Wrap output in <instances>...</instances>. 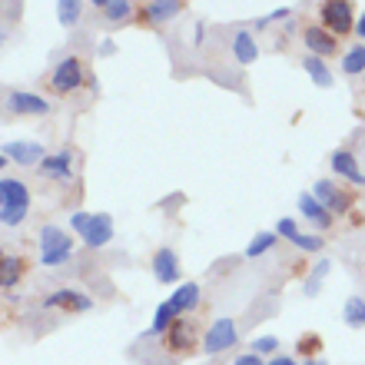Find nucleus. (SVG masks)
I'll list each match as a JSON object with an SVG mask.
<instances>
[{"mask_svg": "<svg viewBox=\"0 0 365 365\" xmlns=\"http://www.w3.org/2000/svg\"><path fill=\"white\" fill-rule=\"evenodd\" d=\"M37 246H40V262L47 269H57L73 256V240L60 226H43L37 236Z\"/></svg>", "mask_w": 365, "mask_h": 365, "instance_id": "nucleus-1", "label": "nucleus"}, {"mask_svg": "<svg viewBox=\"0 0 365 365\" xmlns=\"http://www.w3.org/2000/svg\"><path fill=\"white\" fill-rule=\"evenodd\" d=\"M322 24L332 37H346L349 30H356V14H352V4L349 0H322V10H319Z\"/></svg>", "mask_w": 365, "mask_h": 365, "instance_id": "nucleus-2", "label": "nucleus"}, {"mask_svg": "<svg viewBox=\"0 0 365 365\" xmlns=\"http://www.w3.org/2000/svg\"><path fill=\"white\" fill-rule=\"evenodd\" d=\"M196 346H202L196 339V322L192 319H176L173 326L166 329V352L170 356H190Z\"/></svg>", "mask_w": 365, "mask_h": 365, "instance_id": "nucleus-3", "label": "nucleus"}, {"mask_svg": "<svg viewBox=\"0 0 365 365\" xmlns=\"http://www.w3.org/2000/svg\"><path fill=\"white\" fill-rule=\"evenodd\" d=\"M236 339H240L236 336V322L232 319H216L202 336V356H220V352L236 346Z\"/></svg>", "mask_w": 365, "mask_h": 365, "instance_id": "nucleus-4", "label": "nucleus"}, {"mask_svg": "<svg viewBox=\"0 0 365 365\" xmlns=\"http://www.w3.org/2000/svg\"><path fill=\"white\" fill-rule=\"evenodd\" d=\"M83 83V63L77 57H63L53 67V77H50V87L53 93H73V90Z\"/></svg>", "mask_w": 365, "mask_h": 365, "instance_id": "nucleus-5", "label": "nucleus"}, {"mask_svg": "<svg viewBox=\"0 0 365 365\" xmlns=\"http://www.w3.org/2000/svg\"><path fill=\"white\" fill-rule=\"evenodd\" d=\"M312 196H316V200L322 202L329 212H336V216H339V212H349L352 206H356V196H352V192H346V190H339L332 180H319Z\"/></svg>", "mask_w": 365, "mask_h": 365, "instance_id": "nucleus-6", "label": "nucleus"}, {"mask_svg": "<svg viewBox=\"0 0 365 365\" xmlns=\"http://www.w3.org/2000/svg\"><path fill=\"white\" fill-rule=\"evenodd\" d=\"M7 110L17 116H47L50 103L40 93H30V90H14L7 96Z\"/></svg>", "mask_w": 365, "mask_h": 365, "instance_id": "nucleus-7", "label": "nucleus"}, {"mask_svg": "<svg viewBox=\"0 0 365 365\" xmlns=\"http://www.w3.org/2000/svg\"><path fill=\"white\" fill-rule=\"evenodd\" d=\"M302 40H306V47L312 57H336L339 53V37H332L326 27H306V34H302Z\"/></svg>", "mask_w": 365, "mask_h": 365, "instance_id": "nucleus-8", "label": "nucleus"}, {"mask_svg": "<svg viewBox=\"0 0 365 365\" xmlns=\"http://www.w3.org/2000/svg\"><path fill=\"white\" fill-rule=\"evenodd\" d=\"M4 156L14 160L17 166H34V163H43V146L34 143V140H17V143L4 146Z\"/></svg>", "mask_w": 365, "mask_h": 365, "instance_id": "nucleus-9", "label": "nucleus"}, {"mask_svg": "<svg viewBox=\"0 0 365 365\" xmlns=\"http://www.w3.org/2000/svg\"><path fill=\"white\" fill-rule=\"evenodd\" d=\"M47 309H67V312H87L93 309L90 296L77 292V289H57V292H50L47 296Z\"/></svg>", "mask_w": 365, "mask_h": 365, "instance_id": "nucleus-10", "label": "nucleus"}, {"mask_svg": "<svg viewBox=\"0 0 365 365\" xmlns=\"http://www.w3.org/2000/svg\"><path fill=\"white\" fill-rule=\"evenodd\" d=\"M329 166H332V173L342 176V180L356 182V186H365V176H362V170H359L352 150H336V153L329 156Z\"/></svg>", "mask_w": 365, "mask_h": 365, "instance_id": "nucleus-11", "label": "nucleus"}, {"mask_svg": "<svg viewBox=\"0 0 365 365\" xmlns=\"http://www.w3.org/2000/svg\"><path fill=\"white\" fill-rule=\"evenodd\" d=\"M110 240H113V220H110L106 212H93L90 226L83 230V242H87L90 250H100V246H106Z\"/></svg>", "mask_w": 365, "mask_h": 365, "instance_id": "nucleus-12", "label": "nucleus"}, {"mask_svg": "<svg viewBox=\"0 0 365 365\" xmlns=\"http://www.w3.org/2000/svg\"><path fill=\"white\" fill-rule=\"evenodd\" d=\"M299 212H302V220H309L316 230H329V226H332V212H329L316 196H309V192L299 196Z\"/></svg>", "mask_w": 365, "mask_h": 365, "instance_id": "nucleus-13", "label": "nucleus"}, {"mask_svg": "<svg viewBox=\"0 0 365 365\" xmlns=\"http://www.w3.org/2000/svg\"><path fill=\"white\" fill-rule=\"evenodd\" d=\"M153 276L166 286H176L180 282V259H176L173 250H160L153 256Z\"/></svg>", "mask_w": 365, "mask_h": 365, "instance_id": "nucleus-14", "label": "nucleus"}, {"mask_svg": "<svg viewBox=\"0 0 365 365\" xmlns=\"http://www.w3.org/2000/svg\"><path fill=\"white\" fill-rule=\"evenodd\" d=\"M24 202H30L27 182L14 180V176L0 180V210H7V206H24Z\"/></svg>", "mask_w": 365, "mask_h": 365, "instance_id": "nucleus-15", "label": "nucleus"}, {"mask_svg": "<svg viewBox=\"0 0 365 365\" xmlns=\"http://www.w3.org/2000/svg\"><path fill=\"white\" fill-rule=\"evenodd\" d=\"M170 306L176 309V316L192 312V309L200 306V286H196V282H180V286H176V292L170 296Z\"/></svg>", "mask_w": 365, "mask_h": 365, "instance_id": "nucleus-16", "label": "nucleus"}, {"mask_svg": "<svg viewBox=\"0 0 365 365\" xmlns=\"http://www.w3.org/2000/svg\"><path fill=\"white\" fill-rule=\"evenodd\" d=\"M180 10H182V0H146L143 17L150 20V24H166V20H173Z\"/></svg>", "mask_w": 365, "mask_h": 365, "instance_id": "nucleus-17", "label": "nucleus"}, {"mask_svg": "<svg viewBox=\"0 0 365 365\" xmlns=\"http://www.w3.org/2000/svg\"><path fill=\"white\" fill-rule=\"evenodd\" d=\"M232 53H236V60H240L242 67H246V63H256L259 47H256V37H252L250 30H240V34L232 37Z\"/></svg>", "mask_w": 365, "mask_h": 365, "instance_id": "nucleus-18", "label": "nucleus"}, {"mask_svg": "<svg viewBox=\"0 0 365 365\" xmlns=\"http://www.w3.org/2000/svg\"><path fill=\"white\" fill-rule=\"evenodd\" d=\"M43 176L50 180H70V150H60L53 156H43V163H40Z\"/></svg>", "mask_w": 365, "mask_h": 365, "instance_id": "nucleus-19", "label": "nucleus"}, {"mask_svg": "<svg viewBox=\"0 0 365 365\" xmlns=\"http://www.w3.org/2000/svg\"><path fill=\"white\" fill-rule=\"evenodd\" d=\"M302 70H306L309 80H312L316 87H322V90L332 87V80H336V77H332V70L326 67V60H322V57H312V53L302 60Z\"/></svg>", "mask_w": 365, "mask_h": 365, "instance_id": "nucleus-20", "label": "nucleus"}, {"mask_svg": "<svg viewBox=\"0 0 365 365\" xmlns=\"http://www.w3.org/2000/svg\"><path fill=\"white\" fill-rule=\"evenodd\" d=\"M20 276H24V259L0 252V289H14L20 282Z\"/></svg>", "mask_w": 365, "mask_h": 365, "instance_id": "nucleus-21", "label": "nucleus"}, {"mask_svg": "<svg viewBox=\"0 0 365 365\" xmlns=\"http://www.w3.org/2000/svg\"><path fill=\"white\" fill-rule=\"evenodd\" d=\"M342 319H346V326H352V329H365V299L349 296L346 309H342Z\"/></svg>", "mask_w": 365, "mask_h": 365, "instance_id": "nucleus-22", "label": "nucleus"}, {"mask_svg": "<svg viewBox=\"0 0 365 365\" xmlns=\"http://www.w3.org/2000/svg\"><path fill=\"white\" fill-rule=\"evenodd\" d=\"M57 17L63 27H77L83 17V4L80 0H57Z\"/></svg>", "mask_w": 365, "mask_h": 365, "instance_id": "nucleus-23", "label": "nucleus"}, {"mask_svg": "<svg viewBox=\"0 0 365 365\" xmlns=\"http://www.w3.org/2000/svg\"><path fill=\"white\" fill-rule=\"evenodd\" d=\"M342 70H346L349 77H359L365 70V43H356L352 50H346V57H342Z\"/></svg>", "mask_w": 365, "mask_h": 365, "instance_id": "nucleus-24", "label": "nucleus"}, {"mask_svg": "<svg viewBox=\"0 0 365 365\" xmlns=\"http://www.w3.org/2000/svg\"><path fill=\"white\" fill-rule=\"evenodd\" d=\"M176 319H180V316H176V309L170 306V299H166L163 306L156 309V319H153V326H150V332H153V336H160V332H166V329L173 326Z\"/></svg>", "mask_w": 365, "mask_h": 365, "instance_id": "nucleus-25", "label": "nucleus"}, {"mask_svg": "<svg viewBox=\"0 0 365 365\" xmlns=\"http://www.w3.org/2000/svg\"><path fill=\"white\" fill-rule=\"evenodd\" d=\"M27 212H30V202H24V206H7V210H0V222L10 226V230H17L20 222L27 220Z\"/></svg>", "mask_w": 365, "mask_h": 365, "instance_id": "nucleus-26", "label": "nucleus"}, {"mask_svg": "<svg viewBox=\"0 0 365 365\" xmlns=\"http://www.w3.org/2000/svg\"><path fill=\"white\" fill-rule=\"evenodd\" d=\"M272 246H276V236H272V232H259V236L246 246V259H256V256H262V252H269Z\"/></svg>", "mask_w": 365, "mask_h": 365, "instance_id": "nucleus-27", "label": "nucleus"}, {"mask_svg": "<svg viewBox=\"0 0 365 365\" xmlns=\"http://www.w3.org/2000/svg\"><path fill=\"white\" fill-rule=\"evenodd\" d=\"M292 246L302 252H322V236H312V232H299L296 240H292Z\"/></svg>", "mask_w": 365, "mask_h": 365, "instance_id": "nucleus-28", "label": "nucleus"}, {"mask_svg": "<svg viewBox=\"0 0 365 365\" xmlns=\"http://www.w3.org/2000/svg\"><path fill=\"white\" fill-rule=\"evenodd\" d=\"M329 269H332V262H329V259H319V266H316V269H312V276H309L306 296H316V292H319V282H322V276H326Z\"/></svg>", "mask_w": 365, "mask_h": 365, "instance_id": "nucleus-29", "label": "nucleus"}, {"mask_svg": "<svg viewBox=\"0 0 365 365\" xmlns=\"http://www.w3.org/2000/svg\"><path fill=\"white\" fill-rule=\"evenodd\" d=\"M276 349H279V339L276 336H259V339H252L250 352H256V356H272Z\"/></svg>", "mask_w": 365, "mask_h": 365, "instance_id": "nucleus-30", "label": "nucleus"}, {"mask_svg": "<svg viewBox=\"0 0 365 365\" xmlns=\"http://www.w3.org/2000/svg\"><path fill=\"white\" fill-rule=\"evenodd\" d=\"M103 14H106V20H126L130 17V4H123V0H110Z\"/></svg>", "mask_w": 365, "mask_h": 365, "instance_id": "nucleus-31", "label": "nucleus"}, {"mask_svg": "<svg viewBox=\"0 0 365 365\" xmlns=\"http://www.w3.org/2000/svg\"><path fill=\"white\" fill-rule=\"evenodd\" d=\"M276 232H279V236H286V240L292 242V240H296V236H299V226H296V220H289V216H286V220H279V222H276Z\"/></svg>", "mask_w": 365, "mask_h": 365, "instance_id": "nucleus-32", "label": "nucleus"}, {"mask_svg": "<svg viewBox=\"0 0 365 365\" xmlns=\"http://www.w3.org/2000/svg\"><path fill=\"white\" fill-rule=\"evenodd\" d=\"M299 352L316 359V352H319V336H316V332H309V339H299Z\"/></svg>", "mask_w": 365, "mask_h": 365, "instance_id": "nucleus-33", "label": "nucleus"}, {"mask_svg": "<svg viewBox=\"0 0 365 365\" xmlns=\"http://www.w3.org/2000/svg\"><path fill=\"white\" fill-rule=\"evenodd\" d=\"M90 220H93V212H73V216H70V230H77L80 236H83V230L90 226Z\"/></svg>", "mask_w": 365, "mask_h": 365, "instance_id": "nucleus-34", "label": "nucleus"}, {"mask_svg": "<svg viewBox=\"0 0 365 365\" xmlns=\"http://www.w3.org/2000/svg\"><path fill=\"white\" fill-rule=\"evenodd\" d=\"M232 365H266V362H262V356H256V352H242V356L232 359Z\"/></svg>", "mask_w": 365, "mask_h": 365, "instance_id": "nucleus-35", "label": "nucleus"}, {"mask_svg": "<svg viewBox=\"0 0 365 365\" xmlns=\"http://www.w3.org/2000/svg\"><path fill=\"white\" fill-rule=\"evenodd\" d=\"M266 365H299V362H296L292 356H276L272 362H266Z\"/></svg>", "mask_w": 365, "mask_h": 365, "instance_id": "nucleus-36", "label": "nucleus"}, {"mask_svg": "<svg viewBox=\"0 0 365 365\" xmlns=\"http://www.w3.org/2000/svg\"><path fill=\"white\" fill-rule=\"evenodd\" d=\"M289 14H292V10H289V7H282V10H272V14H269V17H266V20H286Z\"/></svg>", "mask_w": 365, "mask_h": 365, "instance_id": "nucleus-37", "label": "nucleus"}, {"mask_svg": "<svg viewBox=\"0 0 365 365\" xmlns=\"http://www.w3.org/2000/svg\"><path fill=\"white\" fill-rule=\"evenodd\" d=\"M356 34H359V37H362V40H365V14H362V17H359V20H356Z\"/></svg>", "mask_w": 365, "mask_h": 365, "instance_id": "nucleus-38", "label": "nucleus"}, {"mask_svg": "<svg viewBox=\"0 0 365 365\" xmlns=\"http://www.w3.org/2000/svg\"><path fill=\"white\" fill-rule=\"evenodd\" d=\"M202 37H206V27H202V24H196V43H202Z\"/></svg>", "mask_w": 365, "mask_h": 365, "instance_id": "nucleus-39", "label": "nucleus"}, {"mask_svg": "<svg viewBox=\"0 0 365 365\" xmlns=\"http://www.w3.org/2000/svg\"><path fill=\"white\" fill-rule=\"evenodd\" d=\"M90 4H93V7H103V10H106V4H110V0H90Z\"/></svg>", "mask_w": 365, "mask_h": 365, "instance_id": "nucleus-40", "label": "nucleus"}, {"mask_svg": "<svg viewBox=\"0 0 365 365\" xmlns=\"http://www.w3.org/2000/svg\"><path fill=\"white\" fill-rule=\"evenodd\" d=\"M306 365H326V362H322V359L316 356V359H306Z\"/></svg>", "mask_w": 365, "mask_h": 365, "instance_id": "nucleus-41", "label": "nucleus"}, {"mask_svg": "<svg viewBox=\"0 0 365 365\" xmlns=\"http://www.w3.org/2000/svg\"><path fill=\"white\" fill-rule=\"evenodd\" d=\"M4 163H7V156H4V153H0V166H4Z\"/></svg>", "mask_w": 365, "mask_h": 365, "instance_id": "nucleus-42", "label": "nucleus"}, {"mask_svg": "<svg viewBox=\"0 0 365 365\" xmlns=\"http://www.w3.org/2000/svg\"><path fill=\"white\" fill-rule=\"evenodd\" d=\"M4 37H7V34H4V30H0V40H4Z\"/></svg>", "mask_w": 365, "mask_h": 365, "instance_id": "nucleus-43", "label": "nucleus"}, {"mask_svg": "<svg viewBox=\"0 0 365 365\" xmlns=\"http://www.w3.org/2000/svg\"><path fill=\"white\" fill-rule=\"evenodd\" d=\"M123 4H130V0H123Z\"/></svg>", "mask_w": 365, "mask_h": 365, "instance_id": "nucleus-44", "label": "nucleus"}]
</instances>
